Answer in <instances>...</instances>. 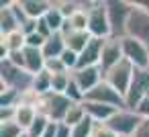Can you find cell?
Listing matches in <instances>:
<instances>
[{
  "instance_id": "19",
  "label": "cell",
  "mask_w": 149,
  "mask_h": 137,
  "mask_svg": "<svg viewBox=\"0 0 149 137\" xmlns=\"http://www.w3.org/2000/svg\"><path fill=\"white\" fill-rule=\"evenodd\" d=\"M63 37H65V47L76 51V53H82L88 47V43L92 41V35L88 31H72V33H68Z\"/></svg>"
},
{
  "instance_id": "26",
  "label": "cell",
  "mask_w": 149,
  "mask_h": 137,
  "mask_svg": "<svg viewBox=\"0 0 149 137\" xmlns=\"http://www.w3.org/2000/svg\"><path fill=\"white\" fill-rule=\"evenodd\" d=\"M70 82H72V72H65V74H57V76H53V80H51V92L65 94Z\"/></svg>"
},
{
  "instance_id": "7",
  "label": "cell",
  "mask_w": 149,
  "mask_h": 137,
  "mask_svg": "<svg viewBox=\"0 0 149 137\" xmlns=\"http://www.w3.org/2000/svg\"><path fill=\"white\" fill-rule=\"evenodd\" d=\"M123 43V57L133 64L137 70H149V47L129 35H125L120 39Z\"/></svg>"
},
{
  "instance_id": "15",
  "label": "cell",
  "mask_w": 149,
  "mask_h": 137,
  "mask_svg": "<svg viewBox=\"0 0 149 137\" xmlns=\"http://www.w3.org/2000/svg\"><path fill=\"white\" fill-rule=\"evenodd\" d=\"M23 55H25V70L33 76L41 74L45 70V55L41 49H35V47H25L23 49Z\"/></svg>"
},
{
  "instance_id": "21",
  "label": "cell",
  "mask_w": 149,
  "mask_h": 137,
  "mask_svg": "<svg viewBox=\"0 0 149 137\" xmlns=\"http://www.w3.org/2000/svg\"><path fill=\"white\" fill-rule=\"evenodd\" d=\"M43 19H45V23L49 25V29H51L53 33H61L63 27H65V21H68V19L59 13V8H57L55 4H51V8L47 10V15H45Z\"/></svg>"
},
{
  "instance_id": "11",
  "label": "cell",
  "mask_w": 149,
  "mask_h": 137,
  "mask_svg": "<svg viewBox=\"0 0 149 137\" xmlns=\"http://www.w3.org/2000/svg\"><path fill=\"white\" fill-rule=\"evenodd\" d=\"M72 80L78 84V88L86 96L88 92H92L104 80V72L100 70V66H94V68H78V70L72 72Z\"/></svg>"
},
{
  "instance_id": "5",
  "label": "cell",
  "mask_w": 149,
  "mask_h": 137,
  "mask_svg": "<svg viewBox=\"0 0 149 137\" xmlns=\"http://www.w3.org/2000/svg\"><path fill=\"white\" fill-rule=\"evenodd\" d=\"M141 121L143 119L135 110H131V108H118L104 125L108 129H112L118 137H133L135 131H137V127L141 125Z\"/></svg>"
},
{
  "instance_id": "14",
  "label": "cell",
  "mask_w": 149,
  "mask_h": 137,
  "mask_svg": "<svg viewBox=\"0 0 149 137\" xmlns=\"http://www.w3.org/2000/svg\"><path fill=\"white\" fill-rule=\"evenodd\" d=\"M84 104V110H86V115L94 121V123H106L118 108H114V106H108V104H100V102H92V100H84L82 102Z\"/></svg>"
},
{
  "instance_id": "4",
  "label": "cell",
  "mask_w": 149,
  "mask_h": 137,
  "mask_svg": "<svg viewBox=\"0 0 149 137\" xmlns=\"http://www.w3.org/2000/svg\"><path fill=\"white\" fill-rule=\"evenodd\" d=\"M72 104H76V102H72L65 94L47 92V94L41 96V100H39V104H37V113L45 115V117H47L49 121H53V123H63V119H65L68 110L72 108Z\"/></svg>"
},
{
  "instance_id": "1",
  "label": "cell",
  "mask_w": 149,
  "mask_h": 137,
  "mask_svg": "<svg viewBox=\"0 0 149 137\" xmlns=\"http://www.w3.org/2000/svg\"><path fill=\"white\" fill-rule=\"evenodd\" d=\"M82 8L88 13V33L96 39H110V21L104 0H82Z\"/></svg>"
},
{
  "instance_id": "3",
  "label": "cell",
  "mask_w": 149,
  "mask_h": 137,
  "mask_svg": "<svg viewBox=\"0 0 149 137\" xmlns=\"http://www.w3.org/2000/svg\"><path fill=\"white\" fill-rule=\"evenodd\" d=\"M106 2V13L110 21V31L114 39H123L127 35V25L133 13L131 0H104Z\"/></svg>"
},
{
  "instance_id": "22",
  "label": "cell",
  "mask_w": 149,
  "mask_h": 137,
  "mask_svg": "<svg viewBox=\"0 0 149 137\" xmlns=\"http://www.w3.org/2000/svg\"><path fill=\"white\" fill-rule=\"evenodd\" d=\"M86 117H88V115H86V110H84V104H82V102H76V104H72V108L68 110L63 123H65L68 127H76V125L82 123Z\"/></svg>"
},
{
  "instance_id": "2",
  "label": "cell",
  "mask_w": 149,
  "mask_h": 137,
  "mask_svg": "<svg viewBox=\"0 0 149 137\" xmlns=\"http://www.w3.org/2000/svg\"><path fill=\"white\" fill-rule=\"evenodd\" d=\"M0 80H2V88H10V90H17L19 94H23L33 88L35 76L29 74L25 68H19V66L10 64L8 59H4V62H0Z\"/></svg>"
},
{
  "instance_id": "34",
  "label": "cell",
  "mask_w": 149,
  "mask_h": 137,
  "mask_svg": "<svg viewBox=\"0 0 149 137\" xmlns=\"http://www.w3.org/2000/svg\"><path fill=\"white\" fill-rule=\"evenodd\" d=\"M133 137H149V119H143Z\"/></svg>"
},
{
  "instance_id": "18",
  "label": "cell",
  "mask_w": 149,
  "mask_h": 137,
  "mask_svg": "<svg viewBox=\"0 0 149 137\" xmlns=\"http://www.w3.org/2000/svg\"><path fill=\"white\" fill-rule=\"evenodd\" d=\"M65 49H68V47H65V37H63V33H53V35L45 41V45L41 47L45 59L61 57V53H63Z\"/></svg>"
},
{
  "instance_id": "28",
  "label": "cell",
  "mask_w": 149,
  "mask_h": 137,
  "mask_svg": "<svg viewBox=\"0 0 149 137\" xmlns=\"http://www.w3.org/2000/svg\"><path fill=\"white\" fill-rule=\"evenodd\" d=\"M25 131L21 129V125L17 121H8V123H0V137H23Z\"/></svg>"
},
{
  "instance_id": "8",
  "label": "cell",
  "mask_w": 149,
  "mask_h": 137,
  "mask_svg": "<svg viewBox=\"0 0 149 137\" xmlns=\"http://www.w3.org/2000/svg\"><path fill=\"white\" fill-rule=\"evenodd\" d=\"M127 35L149 47V10L133 6V13L127 25Z\"/></svg>"
},
{
  "instance_id": "20",
  "label": "cell",
  "mask_w": 149,
  "mask_h": 137,
  "mask_svg": "<svg viewBox=\"0 0 149 137\" xmlns=\"http://www.w3.org/2000/svg\"><path fill=\"white\" fill-rule=\"evenodd\" d=\"M37 108L35 106H29V104H19L17 106V117H15V121L21 125V129L27 133L29 129H31V125L35 123V119H37Z\"/></svg>"
},
{
  "instance_id": "31",
  "label": "cell",
  "mask_w": 149,
  "mask_h": 137,
  "mask_svg": "<svg viewBox=\"0 0 149 137\" xmlns=\"http://www.w3.org/2000/svg\"><path fill=\"white\" fill-rule=\"evenodd\" d=\"M92 137H118L112 129H108L104 123H96V127H94V133H92Z\"/></svg>"
},
{
  "instance_id": "29",
  "label": "cell",
  "mask_w": 149,
  "mask_h": 137,
  "mask_svg": "<svg viewBox=\"0 0 149 137\" xmlns=\"http://www.w3.org/2000/svg\"><path fill=\"white\" fill-rule=\"evenodd\" d=\"M21 102V94L17 90H10V88H2V94H0V106H19Z\"/></svg>"
},
{
  "instance_id": "33",
  "label": "cell",
  "mask_w": 149,
  "mask_h": 137,
  "mask_svg": "<svg viewBox=\"0 0 149 137\" xmlns=\"http://www.w3.org/2000/svg\"><path fill=\"white\" fill-rule=\"evenodd\" d=\"M135 113L141 117V119H149V94L137 104V108H135Z\"/></svg>"
},
{
  "instance_id": "32",
  "label": "cell",
  "mask_w": 149,
  "mask_h": 137,
  "mask_svg": "<svg viewBox=\"0 0 149 137\" xmlns=\"http://www.w3.org/2000/svg\"><path fill=\"white\" fill-rule=\"evenodd\" d=\"M45 37H41L39 33H31V35H27V47H35V49H41L43 45H45Z\"/></svg>"
},
{
  "instance_id": "10",
  "label": "cell",
  "mask_w": 149,
  "mask_h": 137,
  "mask_svg": "<svg viewBox=\"0 0 149 137\" xmlns=\"http://www.w3.org/2000/svg\"><path fill=\"white\" fill-rule=\"evenodd\" d=\"M149 94V70H135V76H133V82H131V88L125 96V102H127V108L135 110L137 104Z\"/></svg>"
},
{
  "instance_id": "23",
  "label": "cell",
  "mask_w": 149,
  "mask_h": 137,
  "mask_svg": "<svg viewBox=\"0 0 149 137\" xmlns=\"http://www.w3.org/2000/svg\"><path fill=\"white\" fill-rule=\"evenodd\" d=\"M51 80H53V76L49 74V72H41V74H37L35 76V80H33V90L35 92H39L41 96L43 94H47V92H51Z\"/></svg>"
},
{
  "instance_id": "35",
  "label": "cell",
  "mask_w": 149,
  "mask_h": 137,
  "mask_svg": "<svg viewBox=\"0 0 149 137\" xmlns=\"http://www.w3.org/2000/svg\"><path fill=\"white\" fill-rule=\"evenodd\" d=\"M57 127H59V123H53V121H51V123L47 125L43 137H57Z\"/></svg>"
},
{
  "instance_id": "30",
  "label": "cell",
  "mask_w": 149,
  "mask_h": 137,
  "mask_svg": "<svg viewBox=\"0 0 149 137\" xmlns=\"http://www.w3.org/2000/svg\"><path fill=\"white\" fill-rule=\"evenodd\" d=\"M45 72H49L51 76H57V74H65V72H70V70L63 66L61 57H55V59H47V62H45Z\"/></svg>"
},
{
  "instance_id": "24",
  "label": "cell",
  "mask_w": 149,
  "mask_h": 137,
  "mask_svg": "<svg viewBox=\"0 0 149 137\" xmlns=\"http://www.w3.org/2000/svg\"><path fill=\"white\" fill-rule=\"evenodd\" d=\"M94 127H96V123L90 117H86L82 123H78L76 127H72V137H92Z\"/></svg>"
},
{
  "instance_id": "6",
  "label": "cell",
  "mask_w": 149,
  "mask_h": 137,
  "mask_svg": "<svg viewBox=\"0 0 149 137\" xmlns=\"http://www.w3.org/2000/svg\"><path fill=\"white\" fill-rule=\"evenodd\" d=\"M135 66L129 64L127 59H123L120 64H116L114 68H110L108 72H104V80L116 90L120 92L123 96H127L129 88H131V82H133V76H135Z\"/></svg>"
},
{
  "instance_id": "27",
  "label": "cell",
  "mask_w": 149,
  "mask_h": 137,
  "mask_svg": "<svg viewBox=\"0 0 149 137\" xmlns=\"http://www.w3.org/2000/svg\"><path fill=\"white\" fill-rule=\"evenodd\" d=\"M51 121L45 117V115H37V119H35V123L31 125V129L27 131V135L29 137H43V133H45V129H47V125H49Z\"/></svg>"
},
{
  "instance_id": "25",
  "label": "cell",
  "mask_w": 149,
  "mask_h": 137,
  "mask_svg": "<svg viewBox=\"0 0 149 137\" xmlns=\"http://www.w3.org/2000/svg\"><path fill=\"white\" fill-rule=\"evenodd\" d=\"M53 4L59 8V13H61L65 19H70L76 10L82 8V2H80V0H53Z\"/></svg>"
},
{
  "instance_id": "16",
  "label": "cell",
  "mask_w": 149,
  "mask_h": 137,
  "mask_svg": "<svg viewBox=\"0 0 149 137\" xmlns=\"http://www.w3.org/2000/svg\"><path fill=\"white\" fill-rule=\"evenodd\" d=\"M10 2H13V0L2 2V8H0V33H2V35H8V33H15V31L21 29V23L15 17L13 8H10Z\"/></svg>"
},
{
  "instance_id": "12",
  "label": "cell",
  "mask_w": 149,
  "mask_h": 137,
  "mask_svg": "<svg viewBox=\"0 0 149 137\" xmlns=\"http://www.w3.org/2000/svg\"><path fill=\"white\" fill-rule=\"evenodd\" d=\"M125 57H123V43H120V39H114V37L106 39L104 49H102V59H100V70L108 72L110 68H114Z\"/></svg>"
},
{
  "instance_id": "17",
  "label": "cell",
  "mask_w": 149,
  "mask_h": 137,
  "mask_svg": "<svg viewBox=\"0 0 149 137\" xmlns=\"http://www.w3.org/2000/svg\"><path fill=\"white\" fill-rule=\"evenodd\" d=\"M51 4H53V0H21L25 15L29 19H35V21L43 19L47 15V10L51 8Z\"/></svg>"
},
{
  "instance_id": "36",
  "label": "cell",
  "mask_w": 149,
  "mask_h": 137,
  "mask_svg": "<svg viewBox=\"0 0 149 137\" xmlns=\"http://www.w3.org/2000/svg\"><path fill=\"white\" fill-rule=\"evenodd\" d=\"M23 137H29V135H27V133H25V135H23Z\"/></svg>"
},
{
  "instance_id": "9",
  "label": "cell",
  "mask_w": 149,
  "mask_h": 137,
  "mask_svg": "<svg viewBox=\"0 0 149 137\" xmlns=\"http://www.w3.org/2000/svg\"><path fill=\"white\" fill-rule=\"evenodd\" d=\"M86 100L100 102V104H108V106H114V108H127L125 96H123L120 92H116L106 80H102L92 92H88V94H86Z\"/></svg>"
},
{
  "instance_id": "13",
  "label": "cell",
  "mask_w": 149,
  "mask_h": 137,
  "mask_svg": "<svg viewBox=\"0 0 149 137\" xmlns=\"http://www.w3.org/2000/svg\"><path fill=\"white\" fill-rule=\"evenodd\" d=\"M104 43H106V39H96V37H92V41L88 43V47L80 53L78 68H94V66H100Z\"/></svg>"
}]
</instances>
